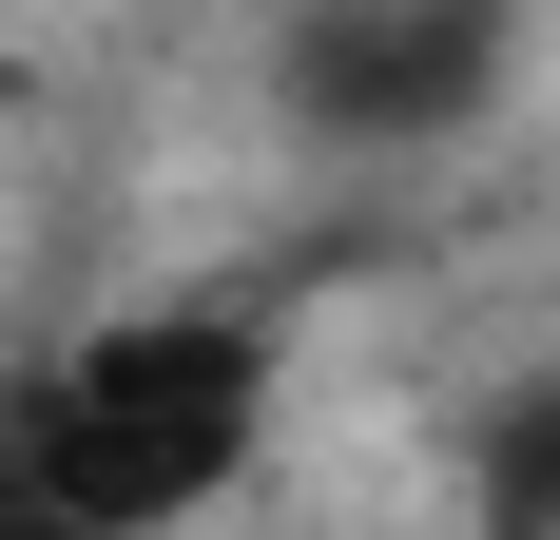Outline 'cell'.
<instances>
[{
  "label": "cell",
  "instance_id": "obj_3",
  "mask_svg": "<svg viewBox=\"0 0 560 540\" xmlns=\"http://www.w3.org/2000/svg\"><path fill=\"white\" fill-rule=\"evenodd\" d=\"M483 540H560V367L483 406Z\"/></svg>",
  "mask_w": 560,
  "mask_h": 540
},
{
  "label": "cell",
  "instance_id": "obj_1",
  "mask_svg": "<svg viewBox=\"0 0 560 540\" xmlns=\"http://www.w3.org/2000/svg\"><path fill=\"white\" fill-rule=\"evenodd\" d=\"M290 406V328L252 290H155V309L58 328L0 386V502H39L58 540H194Z\"/></svg>",
  "mask_w": 560,
  "mask_h": 540
},
{
  "label": "cell",
  "instance_id": "obj_2",
  "mask_svg": "<svg viewBox=\"0 0 560 540\" xmlns=\"http://www.w3.org/2000/svg\"><path fill=\"white\" fill-rule=\"evenodd\" d=\"M271 97L348 155H425V136H464L503 97V20L483 0H310L271 39Z\"/></svg>",
  "mask_w": 560,
  "mask_h": 540
},
{
  "label": "cell",
  "instance_id": "obj_4",
  "mask_svg": "<svg viewBox=\"0 0 560 540\" xmlns=\"http://www.w3.org/2000/svg\"><path fill=\"white\" fill-rule=\"evenodd\" d=\"M0 540H58V521H39V502H0Z\"/></svg>",
  "mask_w": 560,
  "mask_h": 540
}]
</instances>
